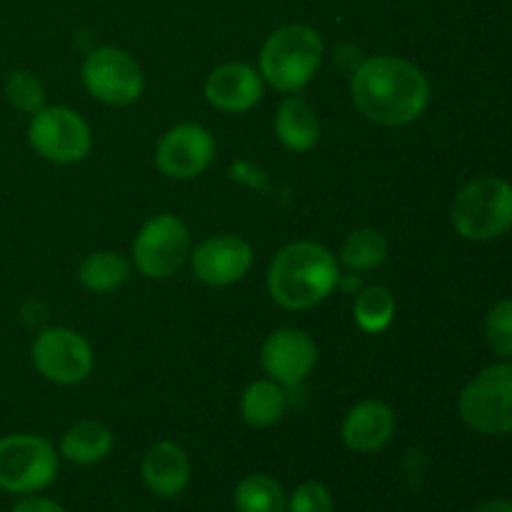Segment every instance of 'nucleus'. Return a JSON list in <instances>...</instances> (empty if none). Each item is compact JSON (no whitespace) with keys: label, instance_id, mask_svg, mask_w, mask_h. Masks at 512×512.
Wrapping results in <instances>:
<instances>
[{"label":"nucleus","instance_id":"412c9836","mask_svg":"<svg viewBox=\"0 0 512 512\" xmlns=\"http://www.w3.org/2000/svg\"><path fill=\"white\" fill-rule=\"evenodd\" d=\"M385 258H388V240L375 228L353 230L345 235L338 250V263L348 273H368V270L380 268Z\"/></svg>","mask_w":512,"mask_h":512},{"label":"nucleus","instance_id":"7ed1b4c3","mask_svg":"<svg viewBox=\"0 0 512 512\" xmlns=\"http://www.w3.org/2000/svg\"><path fill=\"white\" fill-rule=\"evenodd\" d=\"M325 43L310 25H283L265 38L260 48V75L278 93L293 95L318 75Z\"/></svg>","mask_w":512,"mask_h":512},{"label":"nucleus","instance_id":"20e7f679","mask_svg":"<svg viewBox=\"0 0 512 512\" xmlns=\"http://www.w3.org/2000/svg\"><path fill=\"white\" fill-rule=\"evenodd\" d=\"M455 233L473 243H490L512 230V185L498 175L468 180L450 205Z\"/></svg>","mask_w":512,"mask_h":512},{"label":"nucleus","instance_id":"ddd939ff","mask_svg":"<svg viewBox=\"0 0 512 512\" xmlns=\"http://www.w3.org/2000/svg\"><path fill=\"white\" fill-rule=\"evenodd\" d=\"M265 375L283 388H298L318 365V343L305 330L280 328L260 348Z\"/></svg>","mask_w":512,"mask_h":512},{"label":"nucleus","instance_id":"4be33fe9","mask_svg":"<svg viewBox=\"0 0 512 512\" xmlns=\"http://www.w3.org/2000/svg\"><path fill=\"white\" fill-rule=\"evenodd\" d=\"M233 503L238 512H285L288 495L278 480L265 473H255L240 480L233 493Z\"/></svg>","mask_w":512,"mask_h":512},{"label":"nucleus","instance_id":"aec40b11","mask_svg":"<svg viewBox=\"0 0 512 512\" xmlns=\"http://www.w3.org/2000/svg\"><path fill=\"white\" fill-rule=\"evenodd\" d=\"M133 275V263L113 250L88 253L78 265V280L88 293L110 295L123 288Z\"/></svg>","mask_w":512,"mask_h":512},{"label":"nucleus","instance_id":"1a4fd4ad","mask_svg":"<svg viewBox=\"0 0 512 512\" xmlns=\"http://www.w3.org/2000/svg\"><path fill=\"white\" fill-rule=\"evenodd\" d=\"M80 78L95 100L113 108L133 105L145 90V75L138 60L128 50L115 45H100L90 50L80 68Z\"/></svg>","mask_w":512,"mask_h":512},{"label":"nucleus","instance_id":"2eb2a0df","mask_svg":"<svg viewBox=\"0 0 512 512\" xmlns=\"http://www.w3.org/2000/svg\"><path fill=\"white\" fill-rule=\"evenodd\" d=\"M395 433V410L383 400H363L353 405L343 420V443L353 453H378Z\"/></svg>","mask_w":512,"mask_h":512},{"label":"nucleus","instance_id":"9b49d317","mask_svg":"<svg viewBox=\"0 0 512 512\" xmlns=\"http://www.w3.org/2000/svg\"><path fill=\"white\" fill-rule=\"evenodd\" d=\"M215 160V138L198 123L170 128L155 148V168L170 180H193Z\"/></svg>","mask_w":512,"mask_h":512},{"label":"nucleus","instance_id":"cd10ccee","mask_svg":"<svg viewBox=\"0 0 512 512\" xmlns=\"http://www.w3.org/2000/svg\"><path fill=\"white\" fill-rule=\"evenodd\" d=\"M475 512H512V503L510 500L495 498V500H488V503L478 505Z\"/></svg>","mask_w":512,"mask_h":512},{"label":"nucleus","instance_id":"6ab92c4d","mask_svg":"<svg viewBox=\"0 0 512 512\" xmlns=\"http://www.w3.org/2000/svg\"><path fill=\"white\" fill-rule=\"evenodd\" d=\"M285 413H288V393L275 380H255L240 395V415L250 428H273Z\"/></svg>","mask_w":512,"mask_h":512},{"label":"nucleus","instance_id":"39448f33","mask_svg":"<svg viewBox=\"0 0 512 512\" xmlns=\"http://www.w3.org/2000/svg\"><path fill=\"white\" fill-rule=\"evenodd\" d=\"M60 455L40 435L13 433L0 438V490L10 495H35L58 478Z\"/></svg>","mask_w":512,"mask_h":512},{"label":"nucleus","instance_id":"393cba45","mask_svg":"<svg viewBox=\"0 0 512 512\" xmlns=\"http://www.w3.org/2000/svg\"><path fill=\"white\" fill-rule=\"evenodd\" d=\"M485 338L498 358L512 360V298H503L485 315Z\"/></svg>","mask_w":512,"mask_h":512},{"label":"nucleus","instance_id":"4468645a","mask_svg":"<svg viewBox=\"0 0 512 512\" xmlns=\"http://www.w3.org/2000/svg\"><path fill=\"white\" fill-rule=\"evenodd\" d=\"M263 90V75L248 63H223L205 78V100L220 113H248L260 103Z\"/></svg>","mask_w":512,"mask_h":512},{"label":"nucleus","instance_id":"b1692460","mask_svg":"<svg viewBox=\"0 0 512 512\" xmlns=\"http://www.w3.org/2000/svg\"><path fill=\"white\" fill-rule=\"evenodd\" d=\"M5 100L18 113L35 115L40 108H45V88L38 75L30 70H13L5 78Z\"/></svg>","mask_w":512,"mask_h":512},{"label":"nucleus","instance_id":"423d86ee","mask_svg":"<svg viewBox=\"0 0 512 512\" xmlns=\"http://www.w3.org/2000/svg\"><path fill=\"white\" fill-rule=\"evenodd\" d=\"M458 413L470 430L483 435L512 433V360L480 370L463 388Z\"/></svg>","mask_w":512,"mask_h":512},{"label":"nucleus","instance_id":"bb28decb","mask_svg":"<svg viewBox=\"0 0 512 512\" xmlns=\"http://www.w3.org/2000/svg\"><path fill=\"white\" fill-rule=\"evenodd\" d=\"M10 512H68V510H65L60 503H55V500L43 498V495L35 493V495H23V498L10 508Z\"/></svg>","mask_w":512,"mask_h":512},{"label":"nucleus","instance_id":"9d476101","mask_svg":"<svg viewBox=\"0 0 512 512\" xmlns=\"http://www.w3.org/2000/svg\"><path fill=\"white\" fill-rule=\"evenodd\" d=\"M30 360L35 370L55 385L83 383L95 368V355L88 338L63 325L45 328L35 335L30 345Z\"/></svg>","mask_w":512,"mask_h":512},{"label":"nucleus","instance_id":"f257e3e1","mask_svg":"<svg viewBox=\"0 0 512 512\" xmlns=\"http://www.w3.org/2000/svg\"><path fill=\"white\" fill-rule=\"evenodd\" d=\"M350 98L370 123L410 125L428 110L430 83L423 70L398 55L363 60L350 78Z\"/></svg>","mask_w":512,"mask_h":512},{"label":"nucleus","instance_id":"f8f14e48","mask_svg":"<svg viewBox=\"0 0 512 512\" xmlns=\"http://www.w3.org/2000/svg\"><path fill=\"white\" fill-rule=\"evenodd\" d=\"M190 270L195 280L210 288H228L240 283L253 268V245L233 233L205 238L190 250Z\"/></svg>","mask_w":512,"mask_h":512},{"label":"nucleus","instance_id":"0eeeda50","mask_svg":"<svg viewBox=\"0 0 512 512\" xmlns=\"http://www.w3.org/2000/svg\"><path fill=\"white\" fill-rule=\"evenodd\" d=\"M190 230L178 215L160 213L145 220L133 240V265L143 278L170 280L190 258Z\"/></svg>","mask_w":512,"mask_h":512},{"label":"nucleus","instance_id":"f03ea898","mask_svg":"<svg viewBox=\"0 0 512 512\" xmlns=\"http://www.w3.org/2000/svg\"><path fill=\"white\" fill-rule=\"evenodd\" d=\"M340 263L325 245L295 240L285 245L268 268V293L280 308L308 310L338 290Z\"/></svg>","mask_w":512,"mask_h":512},{"label":"nucleus","instance_id":"a211bd4d","mask_svg":"<svg viewBox=\"0 0 512 512\" xmlns=\"http://www.w3.org/2000/svg\"><path fill=\"white\" fill-rule=\"evenodd\" d=\"M115 445V435L113 430L108 428L100 420H78L75 425H70L68 430L63 433L58 445V455L65 458L68 463L73 465H88L100 463L110 455Z\"/></svg>","mask_w":512,"mask_h":512},{"label":"nucleus","instance_id":"5701e85b","mask_svg":"<svg viewBox=\"0 0 512 512\" xmlns=\"http://www.w3.org/2000/svg\"><path fill=\"white\" fill-rule=\"evenodd\" d=\"M353 318L363 333H385L395 320V295L385 285L360 288L353 303Z\"/></svg>","mask_w":512,"mask_h":512},{"label":"nucleus","instance_id":"6e6552de","mask_svg":"<svg viewBox=\"0 0 512 512\" xmlns=\"http://www.w3.org/2000/svg\"><path fill=\"white\" fill-rule=\"evenodd\" d=\"M28 143L43 160L55 165H73L88 158L93 133L83 115L65 105H45L30 115Z\"/></svg>","mask_w":512,"mask_h":512},{"label":"nucleus","instance_id":"dca6fc26","mask_svg":"<svg viewBox=\"0 0 512 512\" xmlns=\"http://www.w3.org/2000/svg\"><path fill=\"white\" fill-rule=\"evenodd\" d=\"M143 483L155 498L173 500L188 488L190 483V458L173 440H160L145 453L140 465Z\"/></svg>","mask_w":512,"mask_h":512},{"label":"nucleus","instance_id":"f3484780","mask_svg":"<svg viewBox=\"0 0 512 512\" xmlns=\"http://www.w3.org/2000/svg\"><path fill=\"white\" fill-rule=\"evenodd\" d=\"M275 135L290 153H308L320 140V118L313 105L298 95H290L275 113Z\"/></svg>","mask_w":512,"mask_h":512},{"label":"nucleus","instance_id":"a878e982","mask_svg":"<svg viewBox=\"0 0 512 512\" xmlns=\"http://www.w3.org/2000/svg\"><path fill=\"white\" fill-rule=\"evenodd\" d=\"M335 500L333 493L323 483L305 480L293 493L288 495V508L285 512H333Z\"/></svg>","mask_w":512,"mask_h":512}]
</instances>
